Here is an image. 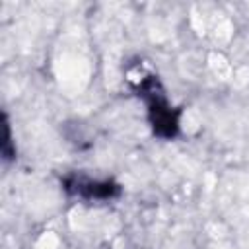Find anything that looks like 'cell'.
I'll return each instance as SVG.
<instances>
[{"mask_svg":"<svg viewBox=\"0 0 249 249\" xmlns=\"http://www.w3.org/2000/svg\"><path fill=\"white\" fill-rule=\"evenodd\" d=\"M138 97L146 103V113H148V123L154 130L156 136L171 140L179 134V117L181 111L171 107L165 89L161 82L156 76H146L140 78L136 84Z\"/></svg>","mask_w":249,"mask_h":249,"instance_id":"cell-1","label":"cell"},{"mask_svg":"<svg viewBox=\"0 0 249 249\" xmlns=\"http://www.w3.org/2000/svg\"><path fill=\"white\" fill-rule=\"evenodd\" d=\"M64 191L82 200H111L121 195V185L111 179H91L86 175H68L62 181Z\"/></svg>","mask_w":249,"mask_h":249,"instance_id":"cell-2","label":"cell"},{"mask_svg":"<svg viewBox=\"0 0 249 249\" xmlns=\"http://www.w3.org/2000/svg\"><path fill=\"white\" fill-rule=\"evenodd\" d=\"M2 128H4V140H2V156L4 160H12L14 158V148H12V132H10V123L8 117H2Z\"/></svg>","mask_w":249,"mask_h":249,"instance_id":"cell-3","label":"cell"}]
</instances>
